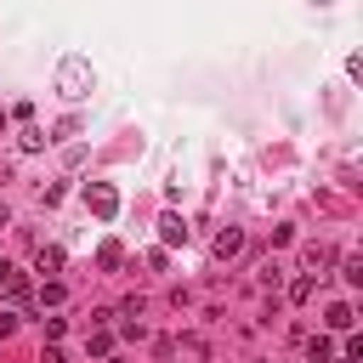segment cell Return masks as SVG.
<instances>
[{"mask_svg":"<svg viewBox=\"0 0 363 363\" xmlns=\"http://www.w3.org/2000/svg\"><path fill=\"white\" fill-rule=\"evenodd\" d=\"M159 238H164V244H187V221H182L176 210H164V216H159Z\"/></svg>","mask_w":363,"mask_h":363,"instance_id":"obj_3","label":"cell"},{"mask_svg":"<svg viewBox=\"0 0 363 363\" xmlns=\"http://www.w3.org/2000/svg\"><path fill=\"white\" fill-rule=\"evenodd\" d=\"M85 346H91V357H113V323L108 329H85Z\"/></svg>","mask_w":363,"mask_h":363,"instance_id":"obj_5","label":"cell"},{"mask_svg":"<svg viewBox=\"0 0 363 363\" xmlns=\"http://www.w3.org/2000/svg\"><path fill=\"white\" fill-rule=\"evenodd\" d=\"M102 363H125V357H102Z\"/></svg>","mask_w":363,"mask_h":363,"instance_id":"obj_16","label":"cell"},{"mask_svg":"<svg viewBox=\"0 0 363 363\" xmlns=\"http://www.w3.org/2000/svg\"><path fill=\"white\" fill-rule=\"evenodd\" d=\"M62 261H68V255H62L57 244H40V250H34V267H40V272H62Z\"/></svg>","mask_w":363,"mask_h":363,"instance_id":"obj_6","label":"cell"},{"mask_svg":"<svg viewBox=\"0 0 363 363\" xmlns=\"http://www.w3.org/2000/svg\"><path fill=\"white\" fill-rule=\"evenodd\" d=\"M62 295H68V289H62L57 278H45V284L34 289V301H40V306H62Z\"/></svg>","mask_w":363,"mask_h":363,"instance_id":"obj_10","label":"cell"},{"mask_svg":"<svg viewBox=\"0 0 363 363\" xmlns=\"http://www.w3.org/2000/svg\"><path fill=\"white\" fill-rule=\"evenodd\" d=\"M85 210H91L96 221H113V216H119V193H113L108 182H91V187H85Z\"/></svg>","mask_w":363,"mask_h":363,"instance_id":"obj_2","label":"cell"},{"mask_svg":"<svg viewBox=\"0 0 363 363\" xmlns=\"http://www.w3.org/2000/svg\"><path fill=\"white\" fill-rule=\"evenodd\" d=\"M91 85H96V74H91V62H85V57H62V62H57V91H62L68 102L91 96Z\"/></svg>","mask_w":363,"mask_h":363,"instance_id":"obj_1","label":"cell"},{"mask_svg":"<svg viewBox=\"0 0 363 363\" xmlns=\"http://www.w3.org/2000/svg\"><path fill=\"white\" fill-rule=\"evenodd\" d=\"M289 301H312V272H301V278L289 284Z\"/></svg>","mask_w":363,"mask_h":363,"instance_id":"obj_13","label":"cell"},{"mask_svg":"<svg viewBox=\"0 0 363 363\" xmlns=\"http://www.w3.org/2000/svg\"><path fill=\"white\" fill-rule=\"evenodd\" d=\"M11 335H17V312H11V306H0V340H11Z\"/></svg>","mask_w":363,"mask_h":363,"instance_id":"obj_14","label":"cell"},{"mask_svg":"<svg viewBox=\"0 0 363 363\" xmlns=\"http://www.w3.org/2000/svg\"><path fill=\"white\" fill-rule=\"evenodd\" d=\"M340 363H363V335H346V346H340Z\"/></svg>","mask_w":363,"mask_h":363,"instance_id":"obj_12","label":"cell"},{"mask_svg":"<svg viewBox=\"0 0 363 363\" xmlns=\"http://www.w3.org/2000/svg\"><path fill=\"white\" fill-rule=\"evenodd\" d=\"M323 323H329V329H346V335H352V323H357V312H352L346 301H335V306L323 312Z\"/></svg>","mask_w":363,"mask_h":363,"instance_id":"obj_7","label":"cell"},{"mask_svg":"<svg viewBox=\"0 0 363 363\" xmlns=\"http://www.w3.org/2000/svg\"><path fill=\"white\" fill-rule=\"evenodd\" d=\"M45 142H51V136H45L40 125H23V136H17V147H23V153H40Z\"/></svg>","mask_w":363,"mask_h":363,"instance_id":"obj_8","label":"cell"},{"mask_svg":"<svg viewBox=\"0 0 363 363\" xmlns=\"http://www.w3.org/2000/svg\"><path fill=\"white\" fill-rule=\"evenodd\" d=\"M40 363H68V357H62V346H45V352H40Z\"/></svg>","mask_w":363,"mask_h":363,"instance_id":"obj_15","label":"cell"},{"mask_svg":"<svg viewBox=\"0 0 363 363\" xmlns=\"http://www.w3.org/2000/svg\"><path fill=\"white\" fill-rule=\"evenodd\" d=\"M210 250H216V255H221V261H227V255H238V250H244V233H238V227H221V233H216V244H210Z\"/></svg>","mask_w":363,"mask_h":363,"instance_id":"obj_4","label":"cell"},{"mask_svg":"<svg viewBox=\"0 0 363 363\" xmlns=\"http://www.w3.org/2000/svg\"><path fill=\"white\" fill-rule=\"evenodd\" d=\"M119 261H125V250H119L113 238H108V244H96V267H102V272H113Z\"/></svg>","mask_w":363,"mask_h":363,"instance_id":"obj_9","label":"cell"},{"mask_svg":"<svg viewBox=\"0 0 363 363\" xmlns=\"http://www.w3.org/2000/svg\"><path fill=\"white\" fill-rule=\"evenodd\" d=\"M306 357H312V363H335V346H329V335H312V340H306Z\"/></svg>","mask_w":363,"mask_h":363,"instance_id":"obj_11","label":"cell"}]
</instances>
